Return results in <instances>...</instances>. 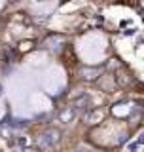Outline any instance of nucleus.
I'll return each instance as SVG.
<instances>
[{
  "instance_id": "nucleus-1",
  "label": "nucleus",
  "mask_w": 144,
  "mask_h": 152,
  "mask_svg": "<svg viewBox=\"0 0 144 152\" xmlns=\"http://www.w3.org/2000/svg\"><path fill=\"white\" fill-rule=\"evenodd\" d=\"M61 141V131L57 129V127H49L44 135L40 137V142L44 146H47V148H51V146H55L57 142Z\"/></svg>"
},
{
  "instance_id": "nucleus-2",
  "label": "nucleus",
  "mask_w": 144,
  "mask_h": 152,
  "mask_svg": "<svg viewBox=\"0 0 144 152\" xmlns=\"http://www.w3.org/2000/svg\"><path fill=\"white\" fill-rule=\"evenodd\" d=\"M74 116H76L74 107H65L63 110H61V114H59V120L63 124H70L72 120H74Z\"/></svg>"
},
{
  "instance_id": "nucleus-6",
  "label": "nucleus",
  "mask_w": 144,
  "mask_h": 152,
  "mask_svg": "<svg viewBox=\"0 0 144 152\" xmlns=\"http://www.w3.org/2000/svg\"><path fill=\"white\" fill-rule=\"evenodd\" d=\"M21 152H40V150H38V148H23Z\"/></svg>"
},
{
  "instance_id": "nucleus-3",
  "label": "nucleus",
  "mask_w": 144,
  "mask_h": 152,
  "mask_svg": "<svg viewBox=\"0 0 144 152\" xmlns=\"http://www.w3.org/2000/svg\"><path fill=\"white\" fill-rule=\"evenodd\" d=\"M4 57L8 59V63H13V61H15V53H13L12 50H8V48L4 50Z\"/></svg>"
},
{
  "instance_id": "nucleus-4",
  "label": "nucleus",
  "mask_w": 144,
  "mask_h": 152,
  "mask_svg": "<svg viewBox=\"0 0 144 152\" xmlns=\"http://www.w3.org/2000/svg\"><path fill=\"white\" fill-rule=\"evenodd\" d=\"M9 126H12V127H25L27 122L25 120H15V122H9Z\"/></svg>"
},
{
  "instance_id": "nucleus-5",
  "label": "nucleus",
  "mask_w": 144,
  "mask_h": 152,
  "mask_svg": "<svg viewBox=\"0 0 144 152\" xmlns=\"http://www.w3.org/2000/svg\"><path fill=\"white\" fill-rule=\"evenodd\" d=\"M31 46H32V42H31V40H25V42L21 44V50L27 51V50H31Z\"/></svg>"
}]
</instances>
